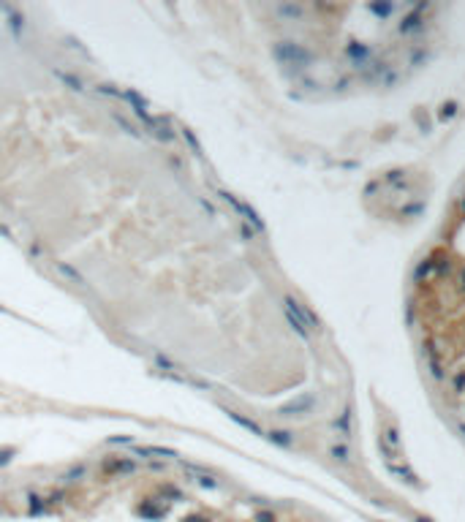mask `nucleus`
Instances as JSON below:
<instances>
[{
    "label": "nucleus",
    "mask_w": 465,
    "mask_h": 522,
    "mask_svg": "<svg viewBox=\"0 0 465 522\" xmlns=\"http://www.w3.org/2000/svg\"><path fill=\"white\" fill-rule=\"evenodd\" d=\"M136 454H144V457H166V460L177 457V452H171V449H161V446H141V449H136Z\"/></svg>",
    "instance_id": "11"
},
{
    "label": "nucleus",
    "mask_w": 465,
    "mask_h": 522,
    "mask_svg": "<svg viewBox=\"0 0 465 522\" xmlns=\"http://www.w3.org/2000/svg\"><path fill=\"white\" fill-rule=\"evenodd\" d=\"M147 123V128H150V133H153L155 139H161V141H171L175 139V128H171V125L163 120V117H150V120H144Z\"/></svg>",
    "instance_id": "5"
},
{
    "label": "nucleus",
    "mask_w": 465,
    "mask_h": 522,
    "mask_svg": "<svg viewBox=\"0 0 465 522\" xmlns=\"http://www.w3.org/2000/svg\"><path fill=\"white\" fill-rule=\"evenodd\" d=\"M460 430H462V432H465V422H462V424H460Z\"/></svg>",
    "instance_id": "24"
},
{
    "label": "nucleus",
    "mask_w": 465,
    "mask_h": 522,
    "mask_svg": "<svg viewBox=\"0 0 465 522\" xmlns=\"http://www.w3.org/2000/svg\"><path fill=\"white\" fill-rule=\"evenodd\" d=\"M313 405H316V397H313L310 392H305V394H299V397H294L291 402H286V405H280L278 414L280 416H305V414H310Z\"/></svg>",
    "instance_id": "4"
},
{
    "label": "nucleus",
    "mask_w": 465,
    "mask_h": 522,
    "mask_svg": "<svg viewBox=\"0 0 465 522\" xmlns=\"http://www.w3.org/2000/svg\"><path fill=\"white\" fill-rule=\"evenodd\" d=\"M430 270H432V261L430 258H424L419 267H416V272H414V278H416V283H422V278H427L430 275Z\"/></svg>",
    "instance_id": "16"
},
{
    "label": "nucleus",
    "mask_w": 465,
    "mask_h": 522,
    "mask_svg": "<svg viewBox=\"0 0 465 522\" xmlns=\"http://www.w3.org/2000/svg\"><path fill=\"white\" fill-rule=\"evenodd\" d=\"M348 54H351V57H354V60H357L359 66H362V63H365V60L370 57V49H367V46H357V44H351V46H348Z\"/></svg>",
    "instance_id": "13"
},
{
    "label": "nucleus",
    "mask_w": 465,
    "mask_h": 522,
    "mask_svg": "<svg viewBox=\"0 0 465 522\" xmlns=\"http://www.w3.org/2000/svg\"><path fill=\"white\" fill-rule=\"evenodd\" d=\"M278 11H280V14H288V17H299V14H302V9H299V6H280Z\"/></svg>",
    "instance_id": "19"
},
{
    "label": "nucleus",
    "mask_w": 465,
    "mask_h": 522,
    "mask_svg": "<svg viewBox=\"0 0 465 522\" xmlns=\"http://www.w3.org/2000/svg\"><path fill=\"white\" fill-rule=\"evenodd\" d=\"M267 438L272 441V444H278V446H291V432H283V430H272V432H267Z\"/></svg>",
    "instance_id": "12"
},
{
    "label": "nucleus",
    "mask_w": 465,
    "mask_h": 522,
    "mask_svg": "<svg viewBox=\"0 0 465 522\" xmlns=\"http://www.w3.org/2000/svg\"><path fill=\"white\" fill-rule=\"evenodd\" d=\"M462 386H465V373L457 375V392H462Z\"/></svg>",
    "instance_id": "21"
},
{
    "label": "nucleus",
    "mask_w": 465,
    "mask_h": 522,
    "mask_svg": "<svg viewBox=\"0 0 465 522\" xmlns=\"http://www.w3.org/2000/svg\"><path fill=\"white\" fill-rule=\"evenodd\" d=\"M424 11H427V3H419L411 14H408V17H403V22H400V33H414V30H419Z\"/></svg>",
    "instance_id": "6"
},
{
    "label": "nucleus",
    "mask_w": 465,
    "mask_h": 522,
    "mask_svg": "<svg viewBox=\"0 0 465 522\" xmlns=\"http://www.w3.org/2000/svg\"><path fill=\"white\" fill-rule=\"evenodd\" d=\"M332 457H335V460H340V462H348V460H351V452H348V446H343V444L337 446V444H335V446H332Z\"/></svg>",
    "instance_id": "17"
},
{
    "label": "nucleus",
    "mask_w": 465,
    "mask_h": 522,
    "mask_svg": "<svg viewBox=\"0 0 465 522\" xmlns=\"http://www.w3.org/2000/svg\"><path fill=\"white\" fill-rule=\"evenodd\" d=\"M256 522H275V514H270V511H258V514H256Z\"/></svg>",
    "instance_id": "20"
},
{
    "label": "nucleus",
    "mask_w": 465,
    "mask_h": 522,
    "mask_svg": "<svg viewBox=\"0 0 465 522\" xmlns=\"http://www.w3.org/2000/svg\"><path fill=\"white\" fill-rule=\"evenodd\" d=\"M283 313H286V318H288V324H291V329L297 332L299 337H310L313 332H310V327H307V321H305V315H302V305L297 302L294 297H286L283 299Z\"/></svg>",
    "instance_id": "3"
},
{
    "label": "nucleus",
    "mask_w": 465,
    "mask_h": 522,
    "mask_svg": "<svg viewBox=\"0 0 465 522\" xmlns=\"http://www.w3.org/2000/svg\"><path fill=\"white\" fill-rule=\"evenodd\" d=\"M218 193H220V199H223L226 204H231L234 212H237V215H240L242 220H245V223H250L253 228H258V231H264V220L258 218V212H256L253 207H250L248 201L237 199V196H234V193H228V191H218Z\"/></svg>",
    "instance_id": "2"
},
{
    "label": "nucleus",
    "mask_w": 465,
    "mask_h": 522,
    "mask_svg": "<svg viewBox=\"0 0 465 522\" xmlns=\"http://www.w3.org/2000/svg\"><path fill=\"white\" fill-rule=\"evenodd\" d=\"M348 422H351V408H345L343 414H340V422H335V427L340 430L343 438H348V432H351V430H348Z\"/></svg>",
    "instance_id": "14"
},
{
    "label": "nucleus",
    "mask_w": 465,
    "mask_h": 522,
    "mask_svg": "<svg viewBox=\"0 0 465 522\" xmlns=\"http://www.w3.org/2000/svg\"><path fill=\"white\" fill-rule=\"evenodd\" d=\"M460 283H462V291H465V270H462V275H460Z\"/></svg>",
    "instance_id": "22"
},
{
    "label": "nucleus",
    "mask_w": 465,
    "mask_h": 522,
    "mask_svg": "<svg viewBox=\"0 0 465 522\" xmlns=\"http://www.w3.org/2000/svg\"><path fill=\"white\" fill-rule=\"evenodd\" d=\"M123 98L128 101V104H131V109H133V112H136V114L141 117V120H150V117H153V112H150V104H147V101L139 96V93L128 90V93H123Z\"/></svg>",
    "instance_id": "7"
},
{
    "label": "nucleus",
    "mask_w": 465,
    "mask_h": 522,
    "mask_svg": "<svg viewBox=\"0 0 465 522\" xmlns=\"http://www.w3.org/2000/svg\"><path fill=\"white\" fill-rule=\"evenodd\" d=\"M424 357H427V365H430V373H432V378H444V373H441V362H438V357H435V348H432L430 343L424 345Z\"/></svg>",
    "instance_id": "9"
},
{
    "label": "nucleus",
    "mask_w": 465,
    "mask_h": 522,
    "mask_svg": "<svg viewBox=\"0 0 465 522\" xmlns=\"http://www.w3.org/2000/svg\"><path fill=\"white\" fill-rule=\"evenodd\" d=\"M454 112H457V104H454V101H449V104L441 106V120H446V117H454Z\"/></svg>",
    "instance_id": "18"
},
{
    "label": "nucleus",
    "mask_w": 465,
    "mask_h": 522,
    "mask_svg": "<svg viewBox=\"0 0 465 522\" xmlns=\"http://www.w3.org/2000/svg\"><path fill=\"white\" fill-rule=\"evenodd\" d=\"M392 9H395L392 3H370V11H373L375 17H389Z\"/></svg>",
    "instance_id": "15"
},
{
    "label": "nucleus",
    "mask_w": 465,
    "mask_h": 522,
    "mask_svg": "<svg viewBox=\"0 0 465 522\" xmlns=\"http://www.w3.org/2000/svg\"><path fill=\"white\" fill-rule=\"evenodd\" d=\"M133 468H136V465H133V460L131 457H117V460H106L104 462V471L106 473H133Z\"/></svg>",
    "instance_id": "8"
},
{
    "label": "nucleus",
    "mask_w": 465,
    "mask_h": 522,
    "mask_svg": "<svg viewBox=\"0 0 465 522\" xmlns=\"http://www.w3.org/2000/svg\"><path fill=\"white\" fill-rule=\"evenodd\" d=\"M228 419H231V422H237L240 427H245V430H250V432H256V435H264L267 438V432L261 430V427H258L253 419H245V416H240V414H234V411H228Z\"/></svg>",
    "instance_id": "10"
},
{
    "label": "nucleus",
    "mask_w": 465,
    "mask_h": 522,
    "mask_svg": "<svg viewBox=\"0 0 465 522\" xmlns=\"http://www.w3.org/2000/svg\"><path fill=\"white\" fill-rule=\"evenodd\" d=\"M275 57H278L283 66H294V68H305L313 63V54L310 49H305V46L299 44H291V41H280L275 46Z\"/></svg>",
    "instance_id": "1"
},
{
    "label": "nucleus",
    "mask_w": 465,
    "mask_h": 522,
    "mask_svg": "<svg viewBox=\"0 0 465 522\" xmlns=\"http://www.w3.org/2000/svg\"><path fill=\"white\" fill-rule=\"evenodd\" d=\"M462 207H465V201H462Z\"/></svg>",
    "instance_id": "25"
},
{
    "label": "nucleus",
    "mask_w": 465,
    "mask_h": 522,
    "mask_svg": "<svg viewBox=\"0 0 465 522\" xmlns=\"http://www.w3.org/2000/svg\"><path fill=\"white\" fill-rule=\"evenodd\" d=\"M416 522H432V519H430V517H419V519H416Z\"/></svg>",
    "instance_id": "23"
}]
</instances>
